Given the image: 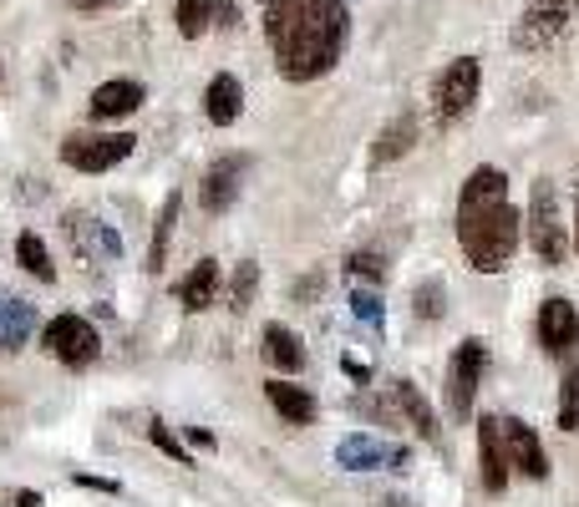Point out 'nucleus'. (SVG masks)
Segmentation results:
<instances>
[{
	"instance_id": "obj_13",
	"label": "nucleus",
	"mask_w": 579,
	"mask_h": 507,
	"mask_svg": "<svg viewBox=\"0 0 579 507\" xmlns=\"http://www.w3.org/2000/svg\"><path fill=\"white\" fill-rule=\"evenodd\" d=\"M173 21H178V36H204L209 26H235L239 21V5L235 0H178L173 5Z\"/></svg>"
},
{
	"instance_id": "obj_32",
	"label": "nucleus",
	"mask_w": 579,
	"mask_h": 507,
	"mask_svg": "<svg viewBox=\"0 0 579 507\" xmlns=\"http://www.w3.org/2000/svg\"><path fill=\"white\" fill-rule=\"evenodd\" d=\"M341 366H345V370H351V376H356V381H372V370H366V360H351V355H345Z\"/></svg>"
},
{
	"instance_id": "obj_10",
	"label": "nucleus",
	"mask_w": 579,
	"mask_h": 507,
	"mask_svg": "<svg viewBox=\"0 0 579 507\" xmlns=\"http://www.w3.org/2000/svg\"><path fill=\"white\" fill-rule=\"evenodd\" d=\"M539 345L549 355H569L579 345V309L569 300H544L539 305Z\"/></svg>"
},
{
	"instance_id": "obj_37",
	"label": "nucleus",
	"mask_w": 579,
	"mask_h": 507,
	"mask_svg": "<svg viewBox=\"0 0 579 507\" xmlns=\"http://www.w3.org/2000/svg\"><path fill=\"white\" fill-rule=\"evenodd\" d=\"M0 320H5V300H0Z\"/></svg>"
},
{
	"instance_id": "obj_25",
	"label": "nucleus",
	"mask_w": 579,
	"mask_h": 507,
	"mask_svg": "<svg viewBox=\"0 0 579 507\" xmlns=\"http://www.w3.org/2000/svg\"><path fill=\"white\" fill-rule=\"evenodd\" d=\"M254 284H260V269H254V264L244 259V264L235 269V284H229V309H235V315H244V309H250Z\"/></svg>"
},
{
	"instance_id": "obj_34",
	"label": "nucleus",
	"mask_w": 579,
	"mask_h": 507,
	"mask_svg": "<svg viewBox=\"0 0 579 507\" xmlns=\"http://www.w3.org/2000/svg\"><path fill=\"white\" fill-rule=\"evenodd\" d=\"M81 487H102V492H117V482H108V477H77Z\"/></svg>"
},
{
	"instance_id": "obj_5",
	"label": "nucleus",
	"mask_w": 579,
	"mask_h": 507,
	"mask_svg": "<svg viewBox=\"0 0 579 507\" xmlns=\"http://www.w3.org/2000/svg\"><path fill=\"white\" fill-rule=\"evenodd\" d=\"M133 148H138L133 132H72V138L62 142V163L77 173H108V168H117Z\"/></svg>"
},
{
	"instance_id": "obj_1",
	"label": "nucleus",
	"mask_w": 579,
	"mask_h": 507,
	"mask_svg": "<svg viewBox=\"0 0 579 507\" xmlns=\"http://www.w3.org/2000/svg\"><path fill=\"white\" fill-rule=\"evenodd\" d=\"M269 47L280 62V77L315 81L341 62L345 51V0H280L265 5Z\"/></svg>"
},
{
	"instance_id": "obj_30",
	"label": "nucleus",
	"mask_w": 579,
	"mask_h": 507,
	"mask_svg": "<svg viewBox=\"0 0 579 507\" xmlns=\"http://www.w3.org/2000/svg\"><path fill=\"white\" fill-rule=\"evenodd\" d=\"M351 309H356V320L381 325V300H376L372 290H356V294H351Z\"/></svg>"
},
{
	"instance_id": "obj_29",
	"label": "nucleus",
	"mask_w": 579,
	"mask_h": 507,
	"mask_svg": "<svg viewBox=\"0 0 579 507\" xmlns=\"http://www.w3.org/2000/svg\"><path fill=\"white\" fill-rule=\"evenodd\" d=\"M345 269H351V275H361V279H372V284H381V279H387V264L376 259V254H351V259H345Z\"/></svg>"
},
{
	"instance_id": "obj_6",
	"label": "nucleus",
	"mask_w": 579,
	"mask_h": 507,
	"mask_svg": "<svg viewBox=\"0 0 579 507\" xmlns=\"http://www.w3.org/2000/svg\"><path fill=\"white\" fill-rule=\"evenodd\" d=\"M483 370H488V345L483 340H463L453 366H448V416H453V421H468L473 396H478V385H483Z\"/></svg>"
},
{
	"instance_id": "obj_12",
	"label": "nucleus",
	"mask_w": 579,
	"mask_h": 507,
	"mask_svg": "<svg viewBox=\"0 0 579 507\" xmlns=\"http://www.w3.org/2000/svg\"><path fill=\"white\" fill-rule=\"evenodd\" d=\"M336 461L341 467H351V472H376V467H402L407 461V446H392V442H376V436H345L341 446H336Z\"/></svg>"
},
{
	"instance_id": "obj_7",
	"label": "nucleus",
	"mask_w": 579,
	"mask_h": 507,
	"mask_svg": "<svg viewBox=\"0 0 579 507\" xmlns=\"http://www.w3.org/2000/svg\"><path fill=\"white\" fill-rule=\"evenodd\" d=\"M478 87H483V66L473 62V56H457V62L438 77V117L442 123L468 117L473 102H478Z\"/></svg>"
},
{
	"instance_id": "obj_18",
	"label": "nucleus",
	"mask_w": 579,
	"mask_h": 507,
	"mask_svg": "<svg viewBox=\"0 0 579 507\" xmlns=\"http://www.w3.org/2000/svg\"><path fill=\"white\" fill-rule=\"evenodd\" d=\"M265 396L269 406L290 421V427H305V421H315V401L305 385H290V381H265Z\"/></svg>"
},
{
	"instance_id": "obj_31",
	"label": "nucleus",
	"mask_w": 579,
	"mask_h": 507,
	"mask_svg": "<svg viewBox=\"0 0 579 507\" xmlns=\"http://www.w3.org/2000/svg\"><path fill=\"white\" fill-rule=\"evenodd\" d=\"M72 11H112V5H123V0H66Z\"/></svg>"
},
{
	"instance_id": "obj_20",
	"label": "nucleus",
	"mask_w": 579,
	"mask_h": 507,
	"mask_svg": "<svg viewBox=\"0 0 579 507\" xmlns=\"http://www.w3.org/2000/svg\"><path fill=\"white\" fill-rule=\"evenodd\" d=\"M178 208H184V199L168 193L163 214H158V229H153V249H148V275H163V264H168V239H173V224H178Z\"/></svg>"
},
{
	"instance_id": "obj_26",
	"label": "nucleus",
	"mask_w": 579,
	"mask_h": 507,
	"mask_svg": "<svg viewBox=\"0 0 579 507\" xmlns=\"http://www.w3.org/2000/svg\"><path fill=\"white\" fill-rule=\"evenodd\" d=\"M559 431H579V366L564 376V391H559Z\"/></svg>"
},
{
	"instance_id": "obj_4",
	"label": "nucleus",
	"mask_w": 579,
	"mask_h": 507,
	"mask_svg": "<svg viewBox=\"0 0 579 507\" xmlns=\"http://www.w3.org/2000/svg\"><path fill=\"white\" fill-rule=\"evenodd\" d=\"M524 229H529V244L533 254L544 264H564V218H559V193L549 178L533 183V199H529V218H524Z\"/></svg>"
},
{
	"instance_id": "obj_2",
	"label": "nucleus",
	"mask_w": 579,
	"mask_h": 507,
	"mask_svg": "<svg viewBox=\"0 0 579 507\" xmlns=\"http://www.w3.org/2000/svg\"><path fill=\"white\" fill-rule=\"evenodd\" d=\"M524 233L514 199H508V178L499 168H478L468 173V183L457 193V244L468 254V264L478 275H499L508 269Z\"/></svg>"
},
{
	"instance_id": "obj_11",
	"label": "nucleus",
	"mask_w": 579,
	"mask_h": 507,
	"mask_svg": "<svg viewBox=\"0 0 579 507\" xmlns=\"http://www.w3.org/2000/svg\"><path fill=\"white\" fill-rule=\"evenodd\" d=\"M244 173H250V157H244V153L219 157V163L204 173V188H199V203H204V214H224V208L235 203L239 178H244Z\"/></svg>"
},
{
	"instance_id": "obj_16",
	"label": "nucleus",
	"mask_w": 579,
	"mask_h": 507,
	"mask_svg": "<svg viewBox=\"0 0 579 507\" xmlns=\"http://www.w3.org/2000/svg\"><path fill=\"white\" fill-rule=\"evenodd\" d=\"M214 300H219V259H199L188 269L184 284H178V305H184L188 315H204Z\"/></svg>"
},
{
	"instance_id": "obj_33",
	"label": "nucleus",
	"mask_w": 579,
	"mask_h": 507,
	"mask_svg": "<svg viewBox=\"0 0 579 507\" xmlns=\"http://www.w3.org/2000/svg\"><path fill=\"white\" fill-rule=\"evenodd\" d=\"M11 507H41V492H16V497H11Z\"/></svg>"
},
{
	"instance_id": "obj_35",
	"label": "nucleus",
	"mask_w": 579,
	"mask_h": 507,
	"mask_svg": "<svg viewBox=\"0 0 579 507\" xmlns=\"http://www.w3.org/2000/svg\"><path fill=\"white\" fill-rule=\"evenodd\" d=\"M188 436H193L199 446H214V431H209V427H188Z\"/></svg>"
},
{
	"instance_id": "obj_3",
	"label": "nucleus",
	"mask_w": 579,
	"mask_h": 507,
	"mask_svg": "<svg viewBox=\"0 0 579 507\" xmlns=\"http://www.w3.org/2000/svg\"><path fill=\"white\" fill-rule=\"evenodd\" d=\"M579 31V0H529L518 16L514 47L518 51H549Z\"/></svg>"
},
{
	"instance_id": "obj_8",
	"label": "nucleus",
	"mask_w": 579,
	"mask_h": 507,
	"mask_svg": "<svg viewBox=\"0 0 579 507\" xmlns=\"http://www.w3.org/2000/svg\"><path fill=\"white\" fill-rule=\"evenodd\" d=\"M41 345H47V355H56L62 366H87L97 355V330L81 315H56V320H47V330H41Z\"/></svg>"
},
{
	"instance_id": "obj_9",
	"label": "nucleus",
	"mask_w": 579,
	"mask_h": 507,
	"mask_svg": "<svg viewBox=\"0 0 579 507\" xmlns=\"http://www.w3.org/2000/svg\"><path fill=\"white\" fill-rule=\"evenodd\" d=\"M503 452H508V467H518V472L533 477V482L549 477V457H544V446H539L529 421H518V416L503 421Z\"/></svg>"
},
{
	"instance_id": "obj_27",
	"label": "nucleus",
	"mask_w": 579,
	"mask_h": 507,
	"mask_svg": "<svg viewBox=\"0 0 579 507\" xmlns=\"http://www.w3.org/2000/svg\"><path fill=\"white\" fill-rule=\"evenodd\" d=\"M148 442H153L158 452H168L173 461H184V467H193V461H188V452H184V442H178V436H173V431L163 427V421H153V427H148Z\"/></svg>"
},
{
	"instance_id": "obj_38",
	"label": "nucleus",
	"mask_w": 579,
	"mask_h": 507,
	"mask_svg": "<svg viewBox=\"0 0 579 507\" xmlns=\"http://www.w3.org/2000/svg\"><path fill=\"white\" fill-rule=\"evenodd\" d=\"M260 5H280V0H260Z\"/></svg>"
},
{
	"instance_id": "obj_24",
	"label": "nucleus",
	"mask_w": 579,
	"mask_h": 507,
	"mask_svg": "<svg viewBox=\"0 0 579 507\" xmlns=\"http://www.w3.org/2000/svg\"><path fill=\"white\" fill-rule=\"evenodd\" d=\"M417 138V117H397L392 127H381V138H376V163H387V157H402Z\"/></svg>"
},
{
	"instance_id": "obj_21",
	"label": "nucleus",
	"mask_w": 579,
	"mask_h": 507,
	"mask_svg": "<svg viewBox=\"0 0 579 507\" xmlns=\"http://www.w3.org/2000/svg\"><path fill=\"white\" fill-rule=\"evenodd\" d=\"M265 360H275L280 370L305 366V351H300L295 330H285V325H265Z\"/></svg>"
},
{
	"instance_id": "obj_14",
	"label": "nucleus",
	"mask_w": 579,
	"mask_h": 507,
	"mask_svg": "<svg viewBox=\"0 0 579 507\" xmlns=\"http://www.w3.org/2000/svg\"><path fill=\"white\" fill-rule=\"evenodd\" d=\"M142 107V87L138 81H102L92 92V102H87V112H92V123H112V117H133V112Z\"/></svg>"
},
{
	"instance_id": "obj_15",
	"label": "nucleus",
	"mask_w": 579,
	"mask_h": 507,
	"mask_svg": "<svg viewBox=\"0 0 579 507\" xmlns=\"http://www.w3.org/2000/svg\"><path fill=\"white\" fill-rule=\"evenodd\" d=\"M478 452H483V487L503 492L508 487V452H503V421L499 416H483V421H478Z\"/></svg>"
},
{
	"instance_id": "obj_36",
	"label": "nucleus",
	"mask_w": 579,
	"mask_h": 507,
	"mask_svg": "<svg viewBox=\"0 0 579 507\" xmlns=\"http://www.w3.org/2000/svg\"><path fill=\"white\" fill-rule=\"evenodd\" d=\"M575 244H579V208H575Z\"/></svg>"
},
{
	"instance_id": "obj_28",
	"label": "nucleus",
	"mask_w": 579,
	"mask_h": 507,
	"mask_svg": "<svg viewBox=\"0 0 579 507\" xmlns=\"http://www.w3.org/2000/svg\"><path fill=\"white\" fill-rule=\"evenodd\" d=\"M442 309H448L442 305V279H427L423 290H417V315H423V320H438Z\"/></svg>"
},
{
	"instance_id": "obj_23",
	"label": "nucleus",
	"mask_w": 579,
	"mask_h": 507,
	"mask_svg": "<svg viewBox=\"0 0 579 507\" xmlns=\"http://www.w3.org/2000/svg\"><path fill=\"white\" fill-rule=\"evenodd\" d=\"M392 391H397V401H402V411L412 416V427L423 431V436H432V442H438V416H432V406L423 401V391H417L412 381H392Z\"/></svg>"
},
{
	"instance_id": "obj_19",
	"label": "nucleus",
	"mask_w": 579,
	"mask_h": 507,
	"mask_svg": "<svg viewBox=\"0 0 579 507\" xmlns=\"http://www.w3.org/2000/svg\"><path fill=\"white\" fill-rule=\"evenodd\" d=\"M36 330V309L26 300H5V320H0V351L16 355L26 345V335Z\"/></svg>"
},
{
	"instance_id": "obj_17",
	"label": "nucleus",
	"mask_w": 579,
	"mask_h": 507,
	"mask_svg": "<svg viewBox=\"0 0 579 507\" xmlns=\"http://www.w3.org/2000/svg\"><path fill=\"white\" fill-rule=\"evenodd\" d=\"M239 107H244V87H239V77H229V72H219V77L209 81L204 92V112L214 127H229L239 117Z\"/></svg>"
},
{
	"instance_id": "obj_22",
	"label": "nucleus",
	"mask_w": 579,
	"mask_h": 507,
	"mask_svg": "<svg viewBox=\"0 0 579 507\" xmlns=\"http://www.w3.org/2000/svg\"><path fill=\"white\" fill-rule=\"evenodd\" d=\"M16 259H21V269H26L32 279H41V284L56 279V264H51V249L41 244V233H21V239H16Z\"/></svg>"
}]
</instances>
